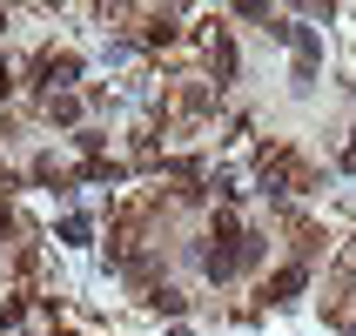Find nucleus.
Segmentation results:
<instances>
[{
  "label": "nucleus",
  "instance_id": "obj_5",
  "mask_svg": "<svg viewBox=\"0 0 356 336\" xmlns=\"http://www.w3.org/2000/svg\"><path fill=\"white\" fill-rule=\"evenodd\" d=\"M47 115H54V121H74L81 101H74V95H54V101H47Z\"/></svg>",
  "mask_w": 356,
  "mask_h": 336
},
{
  "label": "nucleus",
  "instance_id": "obj_8",
  "mask_svg": "<svg viewBox=\"0 0 356 336\" xmlns=\"http://www.w3.org/2000/svg\"><path fill=\"white\" fill-rule=\"evenodd\" d=\"M0 27H7V14H0Z\"/></svg>",
  "mask_w": 356,
  "mask_h": 336
},
{
  "label": "nucleus",
  "instance_id": "obj_2",
  "mask_svg": "<svg viewBox=\"0 0 356 336\" xmlns=\"http://www.w3.org/2000/svg\"><path fill=\"white\" fill-rule=\"evenodd\" d=\"M209 67H216V81H236V40L229 34L209 40Z\"/></svg>",
  "mask_w": 356,
  "mask_h": 336
},
{
  "label": "nucleus",
  "instance_id": "obj_6",
  "mask_svg": "<svg viewBox=\"0 0 356 336\" xmlns=\"http://www.w3.org/2000/svg\"><path fill=\"white\" fill-rule=\"evenodd\" d=\"M343 168H356V141H350V155H343Z\"/></svg>",
  "mask_w": 356,
  "mask_h": 336
},
{
  "label": "nucleus",
  "instance_id": "obj_4",
  "mask_svg": "<svg viewBox=\"0 0 356 336\" xmlns=\"http://www.w3.org/2000/svg\"><path fill=\"white\" fill-rule=\"evenodd\" d=\"M161 310V317H181V310H188V296H181V289H155V296H148Z\"/></svg>",
  "mask_w": 356,
  "mask_h": 336
},
{
  "label": "nucleus",
  "instance_id": "obj_1",
  "mask_svg": "<svg viewBox=\"0 0 356 336\" xmlns=\"http://www.w3.org/2000/svg\"><path fill=\"white\" fill-rule=\"evenodd\" d=\"M302 282H309V269H302V262H282L276 276L262 282V296H269V303H296V296H302Z\"/></svg>",
  "mask_w": 356,
  "mask_h": 336
},
{
  "label": "nucleus",
  "instance_id": "obj_3",
  "mask_svg": "<svg viewBox=\"0 0 356 336\" xmlns=\"http://www.w3.org/2000/svg\"><path fill=\"white\" fill-rule=\"evenodd\" d=\"M175 27H181L175 14H148V47H161V40H175Z\"/></svg>",
  "mask_w": 356,
  "mask_h": 336
},
{
  "label": "nucleus",
  "instance_id": "obj_7",
  "mask_svg": "<svg viewBox=\"0 0 356 336\" xmlns=\"http://www.w3.org/2000/svg\"><path fill=\"white\" fill-rule=\"evenodd\" d=\"M7 182H14V175H7V161H0V189H7Z\"/></svg>",
  "mask_w": 356,
  "mask_h": 336
}]
</instances>
